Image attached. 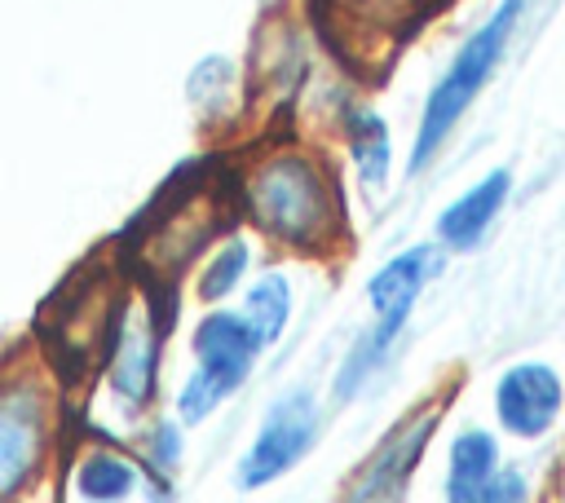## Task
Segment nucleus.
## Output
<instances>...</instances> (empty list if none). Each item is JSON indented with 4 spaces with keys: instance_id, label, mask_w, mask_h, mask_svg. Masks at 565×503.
<instances>
[{
    "instance_id": "nucleus-1",
    "label": "nucleus",
    "mask_w": 565,
    "mask_h": 503,
    "mask_svg": "<svg viewBox=\"0 0 565 503\" xmlns=\"http://www.w3.org/2000/svg\"><path fill=\"white\" fill-rule=\"evenodd\" d=\"M238 207L265 243L291 256H335L349 243L344 181L309 141L260 146L238 172Z\"/></svg>"
},
{
    "instance_id": "nucleus-2",
    "label": "nucleus",
    "mask_w": 565,
    "mask_h": 503,
    "mask_svg": "<svg viewBox=\"0 0 565 503\" xmlns=\"http://www.w3.org/2000/svg\"><path fill=\"white\" fill-rule=\"evenodd\" d=\"M62 441V388L35 353L0 362V503H26Z\"/></svg>"
},
{
    "instance_id": "nucleus-3",
    "label": "nucleus",
    "mask_w": 565,
    "mask_h": 503,
    "mask_svg": "<svg viewBox=\"0 0 565 503\" xmlns=\"http://www.w3.org/2000/svg\"><path fill=\"white\" fill-rule=\"evenodd\" d=\"M525 9H530V0H499L494 13L455 49L450 66L441 71V79L424 97V110H419V124H415V141H411V159H406L411 176L428 168V159L446 146V137L459 128L468 106L481 97V88L490 84L494 66L503 62V53H508L521 18H525Z\"/></svg>"
},
{
    "instance_id": "nucleus-4",
    "label": "nucleus",
    "mask_w": 565,
    "mask_h": 503,
    "mask_svg": "<svg viewBox=\"0 0 565 503\" xmlns=\"http://www.w3.org/2000/svg\"><path fill=\"white\" fill-rule=\"evenodd\" d=\"M260 353H265V344L247 327V318L238 309H230V304H212L194 322V331H190V357H194V366H190V375L177 388V410L172 415L185 428L212 419L252 379Z\"/></svg>"
},
{
    "instance_id": "nucleus-5",
    "label": "nucleus",
    "mask_w": 565,
    "mask_h": 503,
    "mask_svg": "<svg viewBox=\"0 0 565 503\" xmlns=\"http://www.w3.org/2000/svg\"><path fill=\"white\" fill-rule=\"evenodd\" d=\"M177 304L159 291L141 296V304H119L106 344H102V371L110 402L124 415H150L159 397V371H163V340L172 331Z\"/></svg>"
},
{
    "instance_id": "nucleus-6",
    "label": "nucleus",
    "mask_w": 565,
    "mask_h": 503,
    "mask_svg": "<svg viewBox=\"0 0 565 503\" xmlns=\"http://www.w3.org/2000/svg\"><path fill=\"white\" fill-rule=\"evenodd\" d=\"M441 419H446V393L415 402L402 419H393V428H384V437L349 472L335 503H406Z\"/></svg>"
},
{
    "instance_id": "nucleus-7",
    "label": "nucleus",
    "mask_w": 565,
    "mask_h": 503,
    "mask_svg": "<svg viewBox=\"0 0 565 503\" xmlns=\"http://www.w3.org/2000/svg\"><path fill=\"white\" fill-rule=\"evenodd\" d=\"M322 432V406L309 388H287L282 397L269 402V410L260 415L256 437L247 441V450L234 463V485L238 490H265L278 477H287L318 441Z\"/></svg>"
},
{
    "instance_id": "nucleus-8",
    "label": "nucleus",
    "mask_w": 565,
    "mask_h": 503,
    "mask_svg": "<svg viewBox=\"0 0 565 503\" xmlns=\"http://www.w3.org/2000/svg\"><path fill=\"white\" fill-rule=\"evenodd\" d=\"M428 0H309L318 35L358 66L384 62L424 18Z\"/></svg>"
},
{
    "instance_id": "nucleus-9",
    "label": "nucleus",
    "mask_w": 565,
    "mask_h": 503,
    "mask_svg": "<svg viewBox=\"0 0 565 503\" xmlns=\"http://www.w3.org/2000/svg\"><path fill=\"white\" fill-rule=\"evenodd\" d=\"M494 424L512 441H543L565 419V375L552 362L525 357L499 371L494 393Z\"/></svg>"
},
{
    "instance_id": "nucleus-10",
    "label": "nucleus",
    "mask_w": 565,
    "mask_h": 503,
    "mask_svg": "<svg viewBox=\"0 0 565 503\" xmlns=\"http://www.w3.org/2000/svg\"><path fill=\"white\" fill-rule=\"evenodd\" d=\"M313 71L305 31L291 18H274L256 31L252 57H247V97L265 106H291Z\"/></svg>"
},
{
    "instance_id": "nucleus-11",
    "label": "nucleus",
    "mask_w": 565,
    "mask_h": 503,
    "mask_svg": "<svg viewBox=\"0 0 565 503\" xmlns=\"http://www.w3.org/2000/svg\"><path fill=\"white\" fill-rule=\"evenodd\" d=\"M446 252L437 243H415L397 256H388L371 278H366V304L371 318H406L415 313V300L424 296V287L441 274Z\"/></svg>"
},
{
    "instance_id": "nucleus-12",
    "label": "nucleus",
    "mask_w": 565,
    "mask_h": 503,
    "mask_svg": "<svg viewBox=\"0 0 565 503\" xmlns=\"http://www.w3.org/2000/svg\"><path fill=\"white\" fill-rule=\"evenodd\" d=\"M508 194H512V172L508 168L486 172L477 185H468L459 199H450L441 207V216H437V247L441 252H472L490 234L499 212L508 207Z\"/></svg>"
},
{
    "instance_id": "nucleus-13",
    "label": "nucleus",
    "mask_w": 565,
    "mask_h": 503,
    "mask_svg": "<svg viewBox=\"0 0 565 503\" xmlns=\"http://www.w3.org/2000/svg\"><path fill=\"white\" fill-rule=\"evenodd\" d=\"M335 128L344 137V150H349V163H353V176L362 181V190H380L393 172V132H388L384 115L362 97H340Z\"/></svg>"
},
{
    "instance_id": "nucleus-14",
    "label": "nucleus",
    "mask_w": 565,
    "mask_h": 503,
    "mask_svg": "<svg viewBox=\"0 0 565 503\" xmlns=\"http://www.w3.org/2000/svg\"><path fill=\"white\" fill-rule=\"evenodd\" d=\"M71 494L79 503H128L141 494V468L128 446H115L110 437L88 441L71 463Z\"/></svg>"
},
{
    "instance_id": "nucleus-15",
    "label": "nucleus",
    "mask_w": 565,
    "mask_h": 503,
    "mask_svg": "<svg viewBox=\"0 0 565 503\" xmlns=\"http://www.w3.org/2000/svg\"><path fill=\"white\" fill-rule=\"evenodd\" d=\"M503 468V446L490 428L468 424L450 437L446 446V477H441V499L446 503H481V490L490 477Z\"/></svg>"
},
{
    "instance_id": "nucleus-16",
    "label": "nucleus",
    "mask_w": 565,
    "mask_h": 503,
    "mask_svg": "<svg viewBox=\"0 0 565 503\" xmlns=\"http://www.w3.org/2000/svg\"><path fill=\"white\" fill-rule=\"evenodd\" d=\"M132 459L141 468V499L146 503H172L177 499L181 459H185V424L177 415H154L137 432Z\"/></svg>"
},
{
    "instance_id": "nucleus-17",
    "label": "nucleus",
    "mask_w": 565,
    "mask_h": 503,
    "mask_svg": "<svg viewBox=\"0 0 565 503\" xmlns=\"http://www.w3.org/2000/svg\"><path fill=\"white\" fill-rule=\"evenodd\" d=\"M402 335H406V318H371V327H362L353 335V344L344 349V357H340V366L331 375V397L335 402H353L388 366V357L397 353Z\"/></svg>"
},
{
    "instance_id": "nucleus-18",
    "label": "nucleus",
    "mask_w": 565,
    "mask_h": 503,
    "mask_svg": "<svg viewBox=\"0 0 565 503\" xmlns=\"http://www.w3.org/2000/svg\"><path fill=\"white\" fill-rule=\"evenodd\" d=\"M185 93H190V106L199 110V119H203L207 128H225V124L243 119L247 106H252V97H247V75H243L230 57H221V53H216V57H203V62L190 71Z\"/></svg>"
},
{
    "instance_id": "nucleus-19",
    "label": "nucleus",
    "mask_w": 565,
    "mask_h": 503,
    "mask_svg": "<svg viewBox=\"0 0 565 503\" xmlns=\"http://www.w3.org/2000/svg\"><path fill=\"white\" fill-rule=\"evenodd\" d=\"M238 313L247 318V327L260 335V344H278L282 331L291 327L296 313V287L287 269H260L243 291H238Z\"/></svg>"
},
{
    "instance_id": "nucleus-20",
    "label": "nucleus",
    "mask_w": 565,
    "mask_h": 503,
    "mask_svg": "<svg viewBox=\"0 0 565 503\" xmlns=\"http://www.w3.org/2000/svg\"><path fill=\"white\" fill-rule=\"evenodd\" d=\"M252 269H256V247L247 234H225L199 265V278H194V291L199 300L212 309V304H225L230 296H238L247 282H252Z\"/></svg>"
},
{
    "instance_id": "nucleus-21",
    "label": "nucleus",
    "mask_w": 565,
    "mask_h": 503,
    "mask_svg": "<svg viewBox=\"0 0 565 503\" xmlns=\"http://www.w3.org/2000/svg\"><path fill=\"white\" fill-rule=\"evenodd\" d=\"M547 503H565V468L556 472V481H552V494H547Z\"/></svg>"
}]
</instances>
